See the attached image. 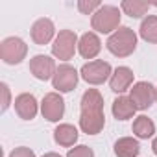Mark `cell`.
<instances>
[{"label": "cell", "instance_id": "obj_9", "mask_svg": "<svg viewBox=\"0 0 157 157\" xmlns=\"http://www.w3.org/2000/svg\"><path fill=\"white\" fill-rule=\"evenodd\" d=\"M41 113L48 122H57L65 115V100L59 93H48L41 102Z\"/></svg>", "mask_w": 157, "mask_h": 157}, {"label": "cell", "instance_id": "obj_5", "mask_svg": "<svg viewBox=\"0 0 157 157\" xmlns=\"http://www.w3.org/2000/svg\"><path fill=\"white\" fill-rule=\"evenodd\" d=\"M78 43H80V41H78L76 32H72V30H61V32L57 33V37L54 39L52 54H54L57 59H61V61L72 59Z\"/></svg>", "mask_w": 157, "mask_h": 157}, {"label": "cell", "instance_id": "obj_19", "mask_svg": "<svg viewBox=\"0 0 157 157\" xmlns=\"http://www.w3.org/2000/svg\"><path fill=\"white\" fill-rule=\"evenodd\" d=\"M140 37L146 41V43H151V44H157V15H150L142 21L140 24Z\"/></svg>", "mask_w": 157, "mask_h": 157}, {"label": "cell", "instance_id": "obj_11", "mask_svg": "<svg viewBox=\"0 0 157 157\" xmlns=\"http://www.w3.org/2000/svg\"><path fill=\"white\" fill-rule=\"evenodd\" d=\"M54 33H56V28L50 19H39L32 26V41L39 46L48 44L54 39Z\"/></svg>", "mask_w": 157, "mask_h": 157}, {"label": "cell", "instance_id": "obj_3", "mask_svg": "<svg viewBox=\"0 0 157 157\" xmlns=\"http://www.w3.org/2000/svg\"><path fill=\"white\" fill-rule=\"evenodd\" d=\"M91 26L98 33H115L120 28V11L115 6H102L91 19Z\"/></svg>", "mask_w": 157, "mask_h": 157}, {"label": "cell", "instance_id": "obj_7", "mask_svg": "<svg viewBox=\"0 0 157 157\" xmlns=\"http://www.w3.org/2000/svg\"><path fill=\"white\" fill-rule=\"evenodd\" d=\"M52 85L54 89H57L59 93H70L76 89L78 85V70L68 65V63H63L57 67L54 78H52Z\"/></svg>", "mask_w": 157, "mask_h": 157}, {"label": "cell", "instance_id": "obj_2", "mask_svg": "<svg viewBox=\"0 0 157 157\" xmlns=\"http://www.w3.org/2000/svg\"><path fill=\"white\" fill-rule=\"evenodd\" d=\"M105 46H107V50L113 56H117V57H128L137 48V35H135V32L131 28L120 26L115 33L109 35Z\"/></svg>", "mask_w": 157, "mask_h": 157}, {"label": "cell", "instance_id": "obj_24", "mask_svg": "<svg viewBox=\"0 0 157 157\" xmlns=\"http://www.w3.org/2000/svg\"><path fill=\"white\" fill-rule=\"evenodd\" d=\"M0 89H2V111H6L10 107V102H11V93H10L8 83H2Z\"/></svg>", "mask_w": 157, "mask_h": 157}, {"label": "cell", "instance_id": "obj_4", "mask_svg": "<svg viewBox=\"0 0 157 157\" xmlns=\"http://www.w3.org/2000/svg\"><path fill=\"white\" fill-rule=\"evenodd\" d=\"M28 46L21 37H8L0 43V59L6 65H17L26 57Z\"/></svg>", "mask_w": 157, "mask_h": 157}, {"label": "cell", "instance_id": "obj_18", "mask_svg": "<svg viewBox=\"0 0 157 157\" xmlns=\"http://www.w3.org/2000/svg\"><path fill=\"white\" fill-rule=\"evenodd\" d=\"M131 129H133L135 137H139V139H150L155 133V124L146 115H140V117H137L133 120V128Z\"/></svg>", "mask_w": 157, "mask_h": 157}, {"label": "cell", "instance_id": "obj_6", "mask_svg": "<svg viewBox=\"0 0 157 157\" xmlns=\"http://www.w3.org/2000/svg\"><path fill=\"white\" fill-rule=\"evenodd\" d=\"M113 74V68L107 61H89L82 67V78L91 83V85H102L104 82H107Z\"/></svg>", "mask_w": 157, "mask_h": 157}, {"label": "cell", "instance_id": "obj_14", "mask_svg": "<svg viewBox=\"0 0 157 157\" xmlns=\"http://www.w3.org/2000/svg\"><path fill=\"white\" fill-rule=\"evenodd\" d=\"M78 50L85 59H93L100 54L102 50V41L94 32H87L80 37V43H78Z\"/></svg>", "mask_w": 157, "mask_h": 157}, {"label": "cell", "instance_id": "obj_17", "mask_svg": "<svg viewBox=\"0 0 157 157\" xmlns=\"http://www.w3.org/2000/svg\"><path fill=\"white\" fill-rule=\"evenodd\" d=\"M135 111H137V107L129 96H118L113 102V115L117 120H128L135 115Z\"/></svg>", "mask_w": 157, "mask_h": 157}, {"label": "cell", "instance_id": "obj_10", "mask_svg": "<svg viewBox=\"0 0 157 157\" xmlns=\"http://www.w3.org/2000/svg\"><path fill=\"white\" fill-rule=\"evenodd\" d=\"M56 70H57V67H56V63H54V59L50 56L39 54V56L30 59V72L37 78V80H41V82L52 80Z\"/></svg>", "mask_w": 157, "mask_h": 157}, {"label": "cell", "instance_id": "obj_16", "mask_svg": "<svg viewBox=\"0 0 157 157\" xmlns=\"http://www.w3.org/2000/svg\"><path fill=\"white\" fill-rule=\"evenodd\" d=\"M140 151V144L133 137H122L115 142V155L117 157H137Z\"/></svg>", "mask_w": 157, "mask_h": 157}, {"label": "cell", "instance_id": "obj_13", "mask_svg": "<svg viewBox=\"0 0 157 157\" xmlns=\"http://www.w3.org/2000/svg\"><path fill=\"white\" fill-rule=\"evenodd\" d=\"M15 111L22 120H32L37 115V100L30 93H22L15 98Z\"/></svg>", "mask_w": 157, "mask_h": 157}, {"label": "cell", "instance_id": "obj_1", "mask_svg": "<svg viewBox=\"0 0 157 157\" xmlns=\"http://www.w3.org/2000/svg\"><path fill=\"white\" fill-rule=\"evenodd\" d=\"M104 98L96 89H89L82 96V113H80V128L87 135H96L104 129Z\"/></svg>", "mask_w": 157, "mask_h": 157}, {"label": "cell", "instance_id": "obj_25", "mask_svg": "<svg viewBox=\"0 0 157 157\" xmlns=\"http://www.w3.org/2000/svg\"><path fill=\"white\" fill-rule=\"evenodd\" d=\"M151 150H153V153L157 155V137L153 139V142H151Z\"/></svg>", "mask_w": 157, "mask_h": 157}, {"label": "cell", "instance_id": "obj_27", "mask_svg": "<svg viewBox=\"0 0 157 157\" xmlns=\"http://www.w3.org/2000/svg\"><path fill=\"white\" fill-rule=\"evenodd\" d=\"M155 100H157V93H155Z\"/></svg>", "mask_w": 157, "mask_h": 157}, {"label": "cell", "instance_id": "obj_21", "mask_svg": "<svg viewBox=\"0 0 157 157\" xmlns=\"http://www.w3.org/2000/svg\"><path fill=\"white\" fill-rule=\"evenodd\" d=\"M100 8H102V4L98 0H80V2H78V10L83 15H94Z\"/></svg>", "mask_w": 157, "mask_h": 157}, {"label": "cell", "instance_id": "obj_22", "mask_svg": "<svg viewBox=\"0 0 157 157\" xmlns=\"http://www.w3.org/2000/svg\"><path fill=\"white\" fill-rule=\"evenodd\" d=\"M67 157H94V151H93L89 146L80 144V146L70 148V150H68V153H67Z\"/></svg>", "mask_w": 157, "mask_h": 157}, {"label": "cell", "instance_id": "obj_26", "mask_svg": "<svg viewBox=\"0 0 157 157\" xmlns=\"http://www.w3.org/2000/svg\"><path fill=\"white\" fill-rule=\"evenodd\" d=\"M43 157H61L59 153H54V151H48V153H44Z\"/></svg>", "mask_w": 157, "mask_h": 157}, {"label": "cell", "instance_id": "obj_15", "mask_svg": "<svg viewBox=\"0 0 157 157\" xmlns=\"http://www.w3.org/2000/svg\"><path fill=\"white\" fill-rule=\"evenodd\" d=\"M54 140L63 148H70L78 140V129L72 124H59L54 129Z\"/></svg>", "mask_w": 157, "mask_h": 157}, {"label": "cell", "instance_id": "obj_20", "mask_svg": "<svg viewBox=\"0 0 157 157\" xmlns=\"http://www.w3.org/2000/svg\"><path fill=\"white\" fill-rule=\"evenodd\" d=\"M150 6H151L150 2H139V0H124V2L120 4L122 11L126 15H129L131 19H140L142 15H146Z\"/></svg>", "mask_w": 157, "mask_h": 157}, {"label": "cell", "instance_id": "obj_12", "mask_svg": "<svg viewBox=\"0 0 157 157\" xmlns=\"http://www.w3.org/2000/svg\"><path fill=\"white\" fill-rule=\"evenodd\" d=\"M133 83V70L129 67H118L115 68V72L109 78V87L113 93L122 94L124 91H128Z\"/></svg>", "mask_w": 157, "mask_h": 157}, {"label": "cell", "instance_id": "obj_8", "mask_svg": "<svg viewBox=\"0 0 157 157\" xmlns=\"http://www.w3.org/2000/svg\"><path fill=\"white\" fill-rule=\"evenodd\" d=\"M155 93H157V89L151 83L139 82V83L133 85V89L129 93V98H131V102L135 104V107L139 111H144V109H148L155 102Z\"/></svg>", "mask_w": 157, "mask_h": 157}, {"label": "cell", "instance_id": "obj_23", "mask_svg": "<svg viewBox=\"0 0 157 157\" xmlns=\"http://www.w3.org/2000/svg\"><path fill=\"white\" fill-rule=\"evenodd\" d=\"M10 157H35V153H33V150H30L26 146H19L10 153Z\"/></svg>", "mask_w": 157, "mask_h": 157}]
</instances>
